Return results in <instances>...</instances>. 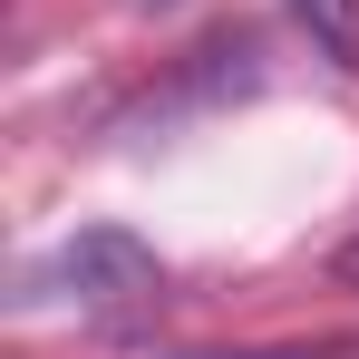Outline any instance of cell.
<instances>
[{"mask_svg":"<svg viewBox=\"0 0 359 359\" xmlns=\"http://www.w3.org/2000/svg\"><path fill=\"white\" fill-rule=\"evenodd\" d=\"M59 282L78 301H146L156 292V252H146L136 233H117V224H97V233H78L59 252Z\"/></svg>","mask_w":359,"mask_h":359,"instance_id":"6da1fadb","label":"cell"},{"mask_svg":"<svg viewBox=\"0 0 359 359\" xmlns=\"http://www.w3.org/2000/svg\"><path fill=\"white\" fill-rule=\"evenodd\" d=\"M292 20L311 29V49L330 68H359V0H292Z\"/></svg>","mask_w":359,"mask_h":359,"instance_id":"7a4b0ae2","label":"cell"},{"mask_svg":"<svg viewBox=\"0 0 359 359\" xmlns=\"http://www.w3.org/2000/svg\"><path fill=\"white\" fill-rule=\"evenodd\" d=\"M330 272H340V292H359V233L340 243V262H330Z\"/></svg>","mask_w":359,"mask_h":359,"instance_id":"3957f363","label":"cell"}]
</instances>
